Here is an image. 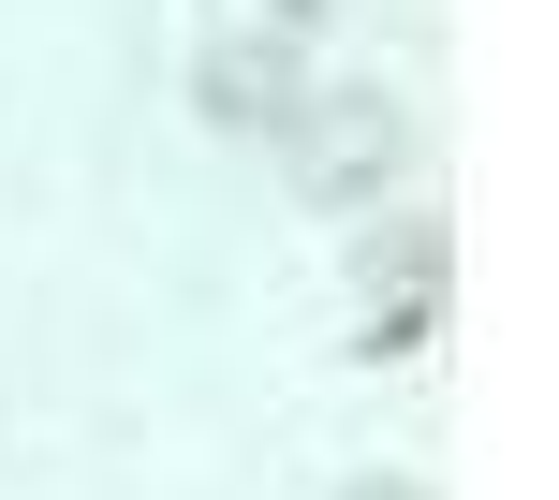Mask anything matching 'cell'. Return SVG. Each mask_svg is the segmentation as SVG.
Wrapping results in <instances>:
<instances>
[{
    "label": "cell",
    "mask_w": 559,
    "mask_h": 500,
    "mask_svg": "<svg viewBox=\"0 0 559 500\" xmlns=\"http://www.w3.org/2000/svg\"><path fill=\"white\" fill-rule=\"evenodd\" d=\"M397 163H413V118L383 104V88H295V118H280V177H295L309 206H383Z\"/></svg>",
    "instance_id": "cell-1"
},
{
    "label": "cell",
    "mask_w": 559,
    "mask_h": 500,
    "mask_svg": "<svg viewBox=\"0 0 559 500\" xmlns=\"http://www.w3.org/2000/svg\"><path fill=\"white\" fill-rule=\"evenodd\" d=\"M295 45H280V29H236V45H206L192 59V104L222 118V133H280V118H295Z\"/></svg>",
    "instance_id": "cell-2"
},
{
    "label": "cell",
    "mask_w": 559,
    "mask_h": 500,
    "mask_svg": "<svg viewBox=\"0 0 559 500\" xmlns=\"http://www.w3.org/2000/svg\"><path fill=\"white\" fill-rule=\"evenodd\" d=\"M442 265H456V250H442V222H413V206L368 236V279H383V295H442Z\"/></svg>",
    "instance_id": "cell-3"
},
{
    "label": "cell",
    "mask_w": 559,
    "mask_h": 500,
    "mask_svg": "<svg viewBox=\"0 0 559 500\" xmlns=\"http://www.w3.org/2000/svg\"><path fill=\"white\" fill-rule=\"evenodd\" d=\"M427 324H442V295H383V309H368V338H354V354H427Z\"/></svg>",
    "instance_id": "cell-4"
},
{
    "label": "cell",
    "mask_w": 559,
    "mask_h": 500,
    "mask_svg": "<svg viewBox=\"0 0 559 500\" xmlns=\"http://www.w3.org/2000/svg\"><path fill=\"white\" fill-rule=\"evenodd\" d=\"M354 500H427V486H397V472H368V486H354Z\"/></svg>",
    "instance_id": "cell-5"
},
{
    "label": "cell",
    "mask_w": 559,
    "mask_h": 500,
    "mask_svg": "<svg viewBox=\"0 0 559 500\" xmlns=\"http://www.w3.org/2000/svg\"><path fill=\"white\" fill-rule=\"evenodd\" d=\"M265 15H280V29H309V15H324V0H265Z\"/></svg>",
    "instance_id": "cell-6"
}]
</instances>
